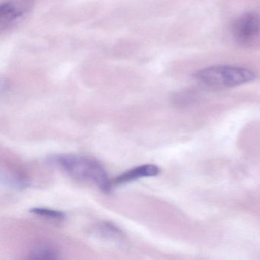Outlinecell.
<instances>
[{"instance_id":"9c48e42d","label":"cell","mask_w":260,"mask_h":260,"mask_svg":"<svg viewBox=\"0 0 260 260\" xmlns=\"http://www.w3.org/2000/svg\"><path fill=\"white\" fill-rule=\"evenodd\" d=\"M30 212L41 217L51 219V220H60L65 218V214L63 211L48 209V208H34L30 210Z\"/></svg>"},{"instance_id":"52a82bcc","label":"cell","mask_w":260,"mask_h":260,"mask_svg":"<svg viewBox=\"0 0 260 260\" xmlns=\"http://www.w3.org/2000/svg\"><path fill=\"white\" fill-rule=\"evenodd\" d=\"M28 258L32 259H57L59 258V252L57 248L50 243H38L31 248Z\"/></svg>"},{"instance_id":"3957f363","label":"cell","mask_w":260,"mask_h":260,"mask_svg":"<svg viewBox=\"0 0 260 260\" xmlns=\"http://www.w3.org/2000/svg\"><path fill=\"white\" fill-rule=\"evenodd\" d=\"M260 31V16L254 12H248L239 16L233 22L231 33L236 42L240 44L250 43Z\"/></svg>"},{"instance_id":"8992f818","label":"cell","mask_w":260,"mask_h":260,"mask_svg":"<svg viewBox=\"0 0 260 260\" xmlns=\"http://www.w3.org/2000/svg\"><path fill=\"white\" fill-rule=\"evenodd\" d=\"M23 14V10L17 4L7 2L3 4L0 9V25L1 29L8 28L15 21Z\"/></svg>"},{"instance_id":"277c9868","label":"cell","mask_w":260,"mask_h":260,"mask_svg":"<svg viewBox=\"0 0 260 260\" xmlns=\"http://www.w3.org/2000/svg\"><path fill=\"white\" fill-rule=\"evenodd\" d=\"M159 173L160 170L157 166L153 164H144L124 172L112 181V185H121L141 178L156 176Z\"/></svg>"},{"instance_id":"5b68a950","label":"cell","mask_w":260,"mask_h":260,"mask_svg":"<svg viewBox=\"0 0 260 260\" xmlns=\"http://www.w3.org/2000/svg\"><path fill=\"white\" fill-rule=\"evenodd\" d=\"M1 184L7 188L21 190L29 185L28 178L20 171L5 170L1 172Z\"/></svg>"},{"instance_id":"7a4b0ae2","label":"cell","mask_w":260,"mask_h":260,"mask_svg":"<svg viewBox=\"0 0 260 260\" xmlns=\"http://www.w3.org/2000/svg\"><path fill=\"white\" fill-rule=\"evenodd\" d=\"M194 76L203 84L215 88L234 87L255 79V74L250 70L228 65L209 67L198 71Z\"/></svg>"},{"instance_id":"ba28073f","label":"cell","mask_w":260,"mask_h":260,"mask_svg":"<svg viewBox=\"0 0 260 260\" xmlns=\"http://www.w3.org/2000/svg\"><path fill=\"white\" fill-rule=\"evenodd\" d=\"M95 231L103 238L108 240H122L123 232L114 223L110 222H103L98 225Z\"/></svg>"},{"instance_id":"6da1fadb","label":"cell","mask_w":260,"mask_h":260,"mask_svg":"<svg viewBox=\"0 0 260 260\" xmlns=\"http://www.w3.org/2000/svg\"><path fill=\"white\" fill-rule=\"evenodd\" d=\"M52 162L76 180L95 184L103 192L112 190V182L106 170L95 159L78 155H60L53 158Z\"/></svg>"}]
</instances>
